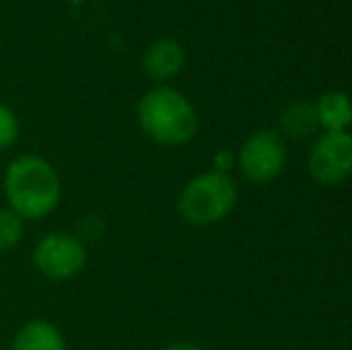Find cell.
<instances>
[{
    "label": "cell",
    "mask_w": 352,
    "mask_h": 350,
    "mask_svg": "<svg viewBox=\"0 0 352 350\" xmlns=\"http://www.w3.org/2000/svg\"><path fill=\"white\" fill-rule=\"evenodd\" d=\"M232 164H235L232 151H218V154L213 156V171H218V173H228V171L232 168Z\"/></svg>",
    "instance_id": "4fadbf2b"
},
{
    "label": "cell",
    "mask_w": 352,
    "mask_h": 350,
    "mask_svg": "<svg viewBox=\"0 0 352 350\" xmlns=\"http://www.w3.org/2000/svg\"><path fill=\"white\" fill-rule=\"evenodd\" d=\"M237 201V185L228 173H209L195 175L177 197V214L190 226H211L223 221L232 211Z\"/></svg>",
    "instance_id": "3957f363"
},
{
    "label": "cell",
    "mask_w": 352,
    "mask_h": 350,
    "mask_svg": "<svg viewBox=\"0 0 352 350\" xmlns=\"http://www.w3.org/2000/svg\"><path fill=\"white\" fill-rule=\"evenodd\" d=\"M19 135H22V122L17 113L8 103H0V151L12 149L19 142Z\"/></svg>",
    "instance_id": "7c38bea8"
},
{
    "label": "cell",
    "mask_w": 352,
    "mask_h": 350,
    "mask_svg": "<svg viewBox=\"0 0 352 350\" xmlns=\"http://www.w3.org/2000/svg\"><path fill=\"white\" fill-rule=\"evenodd\" d=\"M24 238V219L10 206H0V252L14 250Z\"/></svg>",
    "instance_id": "8fae6325"
},
{
    "label": "cell",
    "mask_w": 352,
    "mask_h": 350,
    "mask_svg": "<svg viewBox=\"0 0 352 350\" xmlns=\"http://www.w3.org/2000/svg\"><path fill=\"white\" fill-rule=\"evenodd\" d=\"M135 113L144 135L163 146L187 144L199 130L195 103L168 85L148 89L137 101Z\"/></svg>",
    "instance_id": "7a4b0ae2"
},
{
    "label": "cell",
    "mask_w": 352,
    "mask_h": 350,
    "mask_svg": "<svg viewBox=\"0 0 352 350\" xmlns=\"http://www.w3.org/2000/svg\"><path fill=\"white\" fill-rule=\"evenodd\" d=\"M12 350H67V343L56 324L46 319H32L17 331Z\"/></svg>",
    "instance_id": "ba28073f"
},
{
    "label": "cell",
    "mask_w": 352,
    "mask_h": 350,
    "mask_svg": "<svg viewBox=\"0 0 352 350\" xmlns=\"http://www.w3.org/2000/svg\"><path fill=\"white\" fill-rule=\"evenodd\" d=\"M8 206L24 221L51 216L63 201V180L56 166L38 154H19L3 173Z\"/></svg>",
    "instance_id": "6da1fadb"
},
{
    "label": "cell",
    "mask_w": 352,
    "mask_h": 350,
    "mask_svg": "<svg viewBox=\"0 0 352 350\" xmlns=\"http://www.w3.org/2000/svg\"><path fill=\"white\" fill-rule=\"evenodd\" d=\"M163 350H204V348L197 346V343H170V346H166Z\"/></svg>",
    "instance_id": "5bb4252c"
},
{
    "label": "cell",
    "mask_w": 352,
    "mask_h": 350,
    "mask_svg": "<svg viewBox=\"0 0 352 350\" xmlns=\"http://www.w3.org/2000/svg\"><path fill=\"white\" fill-rule=\"evenodd\" d=\"M280 130L290 140H307L319 130L316 106L309 101H295L280 113Z\"/></svg>",
    "instance_id": "30bf717a"
},
{
    "label": "cell",
    "mask_w": 352,
    "mask_h": 350,
    "mask_svg": "<svg viewBox=\"0 0 352 350\" xmlns=\"http://www.w3.org/2000/svg\"><path fill=\"white\" fill-rule=\"evenodd\" d=\"M285 142L276 130H256L245 140L237 156L242 175L256 185L274 182L285 168Z\"/></svg>",
    "instance_id": "5b68a950"
},
{
    "label": "cell",
    "mask_w": 352,
    "mask_h": 350,
    "mask_svg": "<svg viewBox=\"0 0 352 350\" xmlns=\"http://www.w3.org/2000/svg\"><path fill=\"white\" fill-rule=\"evenodd\" d=\"M87 245L72 233H46L36 240L32 264L48 281H70L87 266Z\"/></svg>",
    "instance_id": "277c9868"
},
{
    "label": "cell",
    "mask_w": 352,
    "mask_h": 350,
    "mask_svg": "<svg viewBox=\"0 0 352 350\" xmlns=\"http://www.w3.org/2000/svg\"><path fill=\"white\" fill-rule=\"evenodd\" d=\"M316 106L319 127L326 132H348L352 125V98L345 91H326Z\"/></svg>",
    "instance_id": "9c48e42d"
},
{
    "label": "cell",
    "mask_w": 352,
    "mask_h": 350,
    "mask_svg": "<svg viewBox=\"0 0 352 350\" xmlns=\"http://www.w3.org/2000/svg\"><path fill=\"white\" fill-rule=\"evenodd\" d=\"M309 175L319 185H340L352 175V135L324 132L309 151Z\"/></svg>",
    "instance_id": "8992f818"
},
{
    "label": "cell",
    "mask_w": 352,
    "mask_h": 350,
    "mask_svg": "<svg viewBox=\"0 0 352 350\" xmlns=\"http://www.w3.org/2000/svg\"><path fill=\"white\" fill-rule=\"evenodd\" d=\"M187 63V53L177 39L161 36L146 46L142 53V70L156 85H168L182 72Z\"/></svg>",
    "instance_id": "52a82bcc"
}]
</instances>
